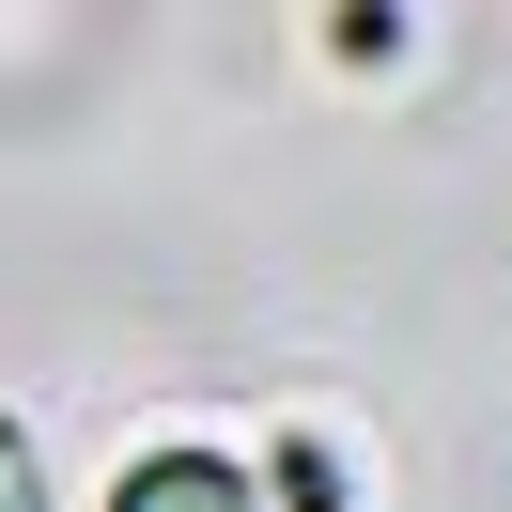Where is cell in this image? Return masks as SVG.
Wrapping results in <instances>:
<instances>
[{
  "label": "cell",
  "instance_id": "obj_1",
  "mask_svg": "<svg viewBox=\"0 0 512 512\" xmlns=\"http://www.w3.org/2000/svg\"><path fill=\"white\" fill-rule=\"evenodd\" d=\"M109 512H264V497H249V466H218V450H156V466H125Z\"/></svg>",
  "mask_w": 512,
  "mask_h": 512
},
{
  "label": "cell",
  "instance_id": "obj_2",
  "mask_svg": "<svg viewBox=\"0 0 512 512\" xmlns=\"http://www.w3.org/2000/svg\"><path fill=\"white\" fill-rule=\"evenodd\" d=\"M0 512H47V481H32V435L0 419Z\"/></svg>",
  "mask_w": 512,
  "mask_h": 512
}]
</instances>
